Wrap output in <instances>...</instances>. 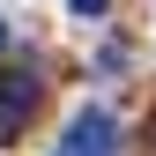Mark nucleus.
<instances>
[{"label":"nucleus","mask_w":156,"mask_h":156,"mask_svg":"<svg viewBox=\"0 0 156 156\" xmlns=\"http://www.w3.org/2000/svg\"><path fill=\"white\" fill-rule=\"evenodd\" d=\"M60 156H119V126H112V112L82 104V112L67 119V134H60Z\"/></svg>","instance_id":"2"},{"label":"nucleus","mask_w":156,"mask_h":156,"mask_svg":"<svg viewBox=\"0 0 156 156\" xmlns=\"http://www.w3.org/2000/svg\"><path fill=\"white\" fill-rule=\"evenodd\" d=\"M37 97H45L37 67H15V74H0V141H23V126H30Z\"/></svg>","instance_id":"1"},{"label":"nucleus","mask_w":156,"mask_h":156,"mask_svg":"<svg viewBox=\"0 0 156 156\" xmlns=\"http://www.w3.org/2000/svg\"><path fill=\"white\" fill-rule=\"evenodd\" d=\"M67 8H74V15H82V23H97V15H104V8H112V0H67Z\"/></svg>","instance_id":"4"},{"label":"nucleus","mask_w":156,"mask_h":156,"mask_svg":"<svg viewBox=\"0 0 156 156\" xmlns=\"http://www.w3.org/2000/svg\"><path fill=\"white\" fill-rule=\"evenodd\" d=\"M97 74H112V82L126 74V37H112V45H104V60H97Z\"/></svg>","instance_id":"3"},{"label":"nucleus","mask_w":156,"mask_h":156,"mask_svg":"<svg viewBox=\"0 0 156 156\" xmlns=\"http://www.w3.org/2000/svg\"><path fill=\"white\" fill-rule=\"evenodd\" d=\"M0 52H8V23H0Z\"/></svg>","instance_id":"5"}]
</instances>
